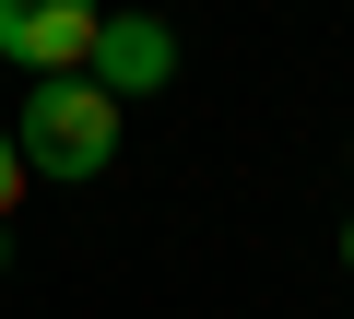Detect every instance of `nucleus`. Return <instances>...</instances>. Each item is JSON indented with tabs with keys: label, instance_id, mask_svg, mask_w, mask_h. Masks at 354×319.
Segmentation results:
<instances>
[{
	"label": "nucleus",
	"instance_id": "f257e3e1",
	"mask_svg": "<svg viewBox=\"0 0 354 319\" xmlns=\"http://www.w3.org/2000/svg\"><path fill=\"white\" fill-rule=\"evenodd\" d=\"M12 154H24V178H95L106 154H118V95H95V83H36L24 118H12Z\"/></svg>",
	"mask_w": 354,
	"mask_h": 319
},
{
	"label": "nucleus",
	"instance_id": "f03ea898",
	"mask_svg": "<svg viewBox=\"0 0 354 319\" xmlns=\"http://www.w3.org/2000/svg\"><path fill=\"white\" fill-rule=\"evenodd\" d=\"M0 60H24L36 83H83L95 71V12L83 0H0Z\"/></svg>",
	"mask_w": 354,
	"mask_h": 319
},
{
	"label": "nucleus",
	"instance_id": "7ed1b4c3",
	"mask_svg": "<svg viewBox=\"0 0 354 319\" xmlns=\"http://www.w3.org/2000/svg\"><path fill=\"white\" fill-rule=\"evenodd\" d=\"M165 71H177V36H165L153 12H106V24H95V71H83L95 95H153Z\"/></svg>",
	"mask_w": 354,
	"mask_h": 319
},
{
	"label": "nucleus",
	"instance_id": "20e7f679",
	"mask_svg": "<svg viewBox=\"0 0 354 319\" xmlns=\"http://www.w3.org/2000/svg\"><path fill=\"white\" fill-rule=\"evenodd\" d=\"M12 201H24V154H12V130H0V225H12Z\"/></svg>",
	"mask_w": 354,
	"mask_h": 319
},
{
	"label": "nucleus",
	"instance_id": "39448f33",
	"mask_svg": "<svg viewBox=\"0 0 354 319\" xmlns=\"http://www.w3.org/2000/svg\"><path fill=\"white\" fill-rule=\"evenodd\" d=\"M0 260H12V225H0Z\"/></svg>",
	"mask_w": 354,
	"mask_h": 319
},
{
	"label": "nucleus",
	"instance_id": "423d86ee",
	"mask_svg": "<svg viewBox=\"0 0 354 319\" xmlns=\"http://www.w3.org/2000/svg\"><path fill=\"white\" fill-rule=\"evenodd\" d=\"M342 260H354V225H342Z\"/></svg>",
	"mask_w": 354,
	"mask_h": 319
}]
</instances>
